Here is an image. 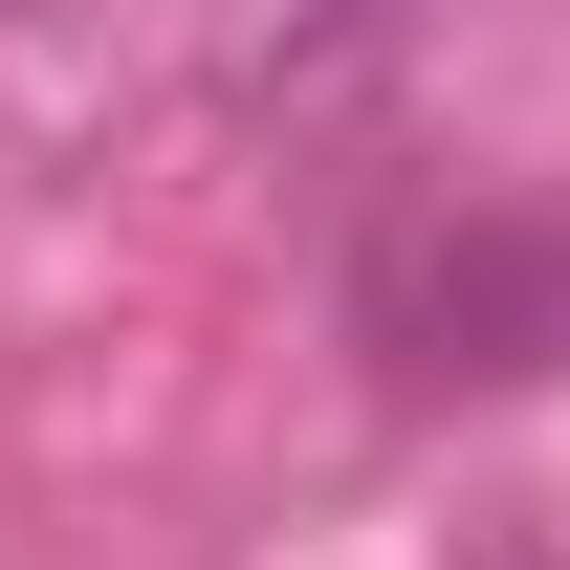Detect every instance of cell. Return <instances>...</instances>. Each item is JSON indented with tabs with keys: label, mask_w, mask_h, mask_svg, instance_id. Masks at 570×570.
Returning <instances> with one entry per match:
<instances>
[{
	"label": "cell",
	"mask_w": 570,
	"mask_h": 570,
	"mask_svg": "<svg viewBox=\"0 0 570 570\" xmlns=\"http://www.w3.org/2000/svg\"><path fill=\"white\" fill-rule=\"evenodd\" d=\"M373 352L417 395H527L570 373V198H461L373 242Z\"/></svg>",
	"instance_id": "1"
},
{
	"label": "cell",
	"mask_w": 570,
	"mask_h": 570,
	"mask_svg": "<svg viewBox=\"0 0 570 570\" xmlns=\"http://www.w3.org/2000/svg\"><path fill=\"white\" fill-rule=\"evenodd\" d=\"M483 570H549V549H483Z\"/></svg>",
	"instance_id": "2"
},
{
	"label": "cell",
	"mask_w": 570,
	"mask_h": 570,
	"mask_svg": "<svg viewBox=\"0 0 570 570\" xmlns=\"http://www.w3.org/2000/svg\"><path fill=\"white\" fill-rule=\"evenodd\" d=\"M0 22H22V0H0Z\"/></svg>",
	"instance_id": "3"
}]
</instances>
